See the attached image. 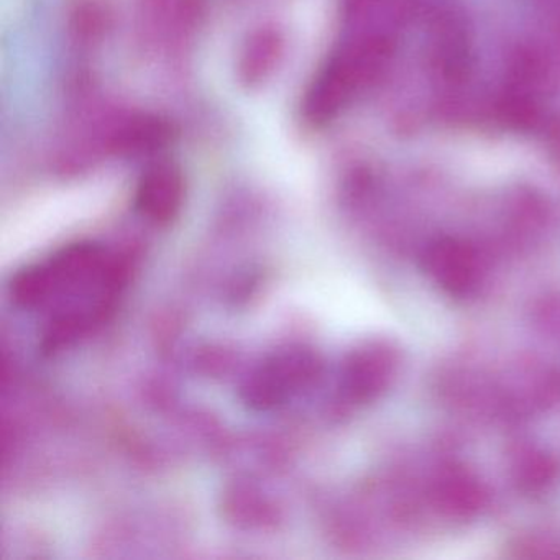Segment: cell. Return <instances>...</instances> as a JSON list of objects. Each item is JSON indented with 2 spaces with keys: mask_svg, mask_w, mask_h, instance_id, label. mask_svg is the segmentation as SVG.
I'll use <instances>...</instances> for the list:
<instances>
[{
  "mask_svg": "<svg viewBox=\"0 0 560 560\" xmlns=\"http://www.w3.org/2000/svg\"><path fill=\"white\" fill-rule=\"evenodd\" d=\"M419 264L429 280L452 300H474L487 284V257L477 244L457 235L431 238L422 247Z\"/></svg>",
  "mask_w": 560,
  "mask_h": 560,
  "instance_id": "cell-2",
  "label": "cell"
},
{
  "mask_svg": "<svg viewBox=\"0 0 560 560\" xmlns=\"http://www.w3.org/2000/svg\"><path fill=\"white\" fill-rule=\"evenodd\" d=\"M396 48L395 32L388 28L363 32L343 45L307 90L303 103L307 122L324 126L336 119L360 91L386 73Z\"/></svg>",
  "mask_w": 560,
  "mask_h": 560,
  "instance_id": "cell-1",
  "label": "cell"
},
{
  "mask_svg": "<svg viewBox=\"0 0 560 560\" xmlns=\"http://www.w3.org/2000/svg\"><path fill=\"white\" fill-rule=\"evenodd\" d=\"M550 222V206L540 192L517 188L508 199L506 229L511 241L526 244L539 237Z\"/></svg>",
  "mask_w": 560,
  "mask_h": 560,
  "instance_id": "cell-12",
  "label": "cell"
},
{
  "mask_svg": "<svg viewBox=\"0 0 560 560\" xmlns=\"http://www.w3.org/2000/svg\"><path fill=\"white\" fill-rule=\"evenodd\" d=\"M51 291H54V283H51L48 265L47 267L37 265V267H28L19 271L11 287L14 303L18 306L27 307V310L44 304Z\"/></svg>",
  "mask_w": 560,
  "mask_h": 560,
  "instance_id": "cell-14",
  "label": "cell"
},
{
  "mask_svg": "<svg viewBox=\"0 0 560 560\" xmlns=\"http://www.w3.org/2000/svg\"><path fill=\"white\" fill-rule=\"evenodd\" d=\"M172 136V126L160 117H133L110 136L109 149L119 155H143L168 145Z\"/></svg>",
  "mask_w": 560,
  "mask_h": 560,
  "instance_id": "cell-13",
  "label": "cell"
},
{
  "mask_svg": "<svg viewBox=\"0 0 560 560\" xmlns=\"http://www.w3.org/2000/svg\"><path fill=\"white\" fill-rule=\"evenodd\" d=\"M544 147L550 165L560 175V114L550 116L542 130Z\"/></svg>",
  "mask_w": 560,
  "mask_h": 560,
  "instance_id": "cell-17",
  "label": "cell"
},
{
  "mask_svg": "<svg viewBox=\"0 0 560 560\" xmlns=\"http://www.w3.org/2000/svg\"><path fill=\"white\" fill-rule=\"evenodd\" d=\"M506 421H521L560 401V373L536 357H521L498 378Z\"/></svg>",
  "mask_w": 560,
  "mask_h": 560,
  "instance_id": "cell-3",
  "label": "cell"
},
{
  "mask_svg": "<svg viewBox=\"0 0 560 560\" xmlns=\"http://www.w3.org/2000/svg\"><path fill=\"white\" fill-rule=\"evenodd\" d=\"M185 199L182 172L172 163L150 166L137 188V211L156 224H166L178 215Z\"/></svg>",
  "mask_w": 560,
  "mask_h": 560,
  "instance_id": "cell-8",
  "label": "cell"
},
{
  "mask_svg": "<svg viewBox=\"0 0 560 560\" xmlns=\"http://www.w3.org/2000/svg\"><path fill=\"white\" fill-rule=\"evenodd\" d=\"M401 369L398 347L388 340H370L343 363L340 389L350 405H369L385 395Z\"/></svg>",
  "mask_w": 560,
  "mask_h": 560,
  "instance_id": "cell-4",
  "label": "cell"
},
{
  "mask_svg": "<svg viewBox=\"0 0 560 560\" xmlns=\"http://www.w3.org/2000/svg\"><path fill=\"white\" fill-rule=\"evenodd\" d=\"M504 83L549 103L560 93V54L542 40H521L511 48Z\"/></svg>",
  "mask_w": 560,
  "mask_h": 560,
  "instance_id": "cell-7",
  "label": "cell"
},
{
  "mask_svg": "<svg viewBox=\"0 0 560 560\" xmlns=\"http://www.w3.org/2000/svg\"><path fill=\"white\" fill-rule=\"evenodd\" d=\"M534 323L547 336L560 337V293L547 294L537 301L533 311Z\"/></svg>",
  "mask_w": 560,
  "mask_h": 560,
  "instance_id": "cell-15",
  "label": "cell"
},
{
  "mask_svg": "<svg viewBox=\"0 0 560 560\" xmlns=\"http://www.w3.org/2000/svg\"><path fill=\"white\" fill-rule=\"evenodd\" d=\"M510 478L526 497L549 493L560 481V455L544 445L524 442L511 452Z\"/></svg>",
  "mask_w": 560,
  "mask_h": 560,
  "instance_id": "cell-9",
  "label": "cell"
},
{
  "mask_svg": "<svg viewBox=\"0 0 560 560\" xmlns=\"http://www.w3.org/2000/svg\"><path fill=\"white\" fill-rule=\"evenodd\" d=\"M317 362L306 350H284L258 366L242 386V398L255 409L281 405L291 393L313 382Z\"/></svg>",
  "mask_w": 560,
  "mask_h": 560,
  "instance_id": "cell-5",
  "label": "cell"
},
{
  "mask_svg": "<svg viewBox=\"0 0 560 560\" xmlns=\"http://www.w3.org/2000/svg\"><path fill=\"white\" fill-rule=\"evenodd\" d=\"M428 498L442 517L458 523L477 520L491 500L487 483L460 464H444L435 470L428 485Z\"/></svg>",
  "mask_w": 560,
  "mask_h": 560,
  "instance_id": "cell-6",
  "label": "cell"
},
{
  "mask_svg": "<svg viewBox=\"0 0 560 560\" xmlns=\"http://www.w3.org/2000/svg\"><path fill=\"white\" fill-rule=\"evenodd\" d=\"M104 11L100 8V5L86 4L77 12V27L78 32H81L83 35H88V37H93V35L100 34L103 32L104 22H106V18H104Z\"/></svg>",
  "mask_w": 560,
  "mask_h": 560,
  "instance_id": "cell-16",
  "label": "cell"
},
{
  "mask_svg": "<svg viewBox=\"0 0 560 560\" xmlns=\"http://www.w3.org/2000/svg\"><path fill=\"white\" fill-rule=\"evenodd\" d=\"M284 40L275 27H261L245 42L238 60V78L247 86H255L273 73L283 57Z\"/></svg>",
  "mask_w": 560,
  "mask_h": 560,
  "instance_id": "cell-11",
  "label": "cell"
},
{
  "mask_svg": "<svg viewBox=\"0 0 560 560\" xmlns=\"http://www.w3.org/2000/svg\"><path fill=\"white\" fill-rule=\"evenodd\" d=\"M547 104L549 103L503 81L491 100L490 110L498 126L508 132L527 136L542 132L550 117V114H547Z\"/></svg>",
  "mask_w": 560,
  "mask_h": 560,
  "instance_id": "cell-10",
  "label": "cell"
}]
</instances>
